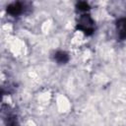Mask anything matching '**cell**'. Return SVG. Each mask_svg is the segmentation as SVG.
Wrapping results in <instances>:
<instances>
[{
	"label": "cell",
	"instance_id": "cell-4",
	"mask_svg": "<svg viewBox=\"0 0 126 126\" xmlns=\"http://www.w3.org/2000/svg\"><path fill=\"white\" fill-rule=\"evenodd\" d=\"M54 58H55V60H56L58 63H66V62L68 61V59H69L68 54H67L66 52H64V51H58V52L55 54Z\"/></svg>",
	"mask_w": 126,
	"mask_h": 126
},
{
	"label": "cell",
	"instance_id": "cell-5",
	"mask_svg": "<svg viewBox=\"0 0 126 126\" xmlns=\"http://www.w3.org/2000/svg\"><path fill=\"white\" fill-rule=\"evenodd\" d=\"M78 9H79L80 11L87 12V10L89 9V5H88V3H86V2H80V3L78 4Z\"/></svg>",
	"mask_w": 126,
	"mask_h": 126
},
{
	"label": "cell",
	"instance_id": "cell-2",
	"mask_svg": "<svg viewBox=\"0 0 126 126\" xmlns=\"http://www.w3.org/2000/svg\"><path fill=\"white\" fill-rule=\"evenodd\" d=\"M116 31L120 38L126 39V17H121L118 19L116 24Z\"/></svg>",
	"mask_w": 126,
	"mask_h": 126
},
{
	"label": "cell",
	"instance_id": "cell-1",
	"mask_svg": "<svg viewBox=\"0 0 126 126\" xmlns=\"http://www.w3.org/2000/svg\"><path fill=\"white\" fill-rule=\"evenodd\" d=\"M78 29H80L85 33L89 34L94 32V22L92 19V17L88 14H83L78 21Z\"/></svg>",
	"mask_w": 126,
	"mask_h": 126
},
{
	"label": "cell",
	"instance_id": "cell-3",
	"mask_svg": "<svg viewBox=\"0 0 126 126\" xmlns=\"http://www.w3.org/2000/svg\"><path fill=\"white\" fill-rule=\"evenodd\" d=\"M23 11H24V5L20 2L12 3L7 7V12L12 16L20 15V14L23 13Z\"/></svg>",
	"mask_w": 126,
	"mask_h": 126
}]
</instances>
